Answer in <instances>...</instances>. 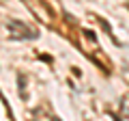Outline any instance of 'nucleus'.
Returning a JSON list of instances; mask_svg holds the SVG:
<instances>
[{
    "label": "nucleus",
    "mask_w": 129,
    "mask_h": 121,
    "mask_svg": "<svg viewBox=\"0 0 129 121\" xmlns=\"http://www.w3.org/2000/svg\"><path fill=\"white\" fill-rule=\"evenodd\" d=\"M24 2H28V5H30V11L37 15L39 19H43L45 24H50V22H52V13L45 9V5L41 7V2H39V0H24Z\"/></svg>",
    "instance_id": "2"
},
{
    "label": "nucleus",
    "mask_w": 129,
    "mask_h": 121,
    "mask_svg": "<svg viewBox=\"0 0 129 121\" xmlns=\"http://www.w3.org/2000/svg\"><path fill=\"white\" fill-rule=\"evenodd\" d=\"M95 17H97V22H99V24H101V26H103V30H106V33H108V35H110V37H112V39H114V33H112V28H110V24H108V22H106V19H103V17H101V15H95ZM114 41H116V39H114ZM116 43H118V41H116Z\"/></svg>",
    "instance_id": "3"
},
{
    "label": "nucleus",
    "mask_w": 129,
    "mask_h": 121,
    "mask_svg": "<svg viewBox=\"0 0 129 121\" xmlns=\"http://www.w3.org/2000/svg\"><path fill=\"white\" fill-rule=\"evenodd\" d=\"M7 28H9V33H11V30H17V33H13L11 37H28V39H37L39 37L32 28H28L26 24H19V22H9Z\"/></svg>",
    "instance_id": "1"
}]
</instances>
